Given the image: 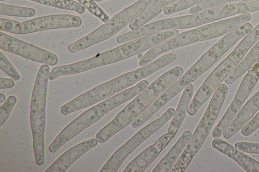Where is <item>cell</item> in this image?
I'll use <instances>...</instances> for the list:
<instances>
[{
  "label": "cell",
  "instance_id": "obj_15",
  "mask_svg": "<svg viewBox=\"0 0 259 172\" xmlns=\"http://www.w3.org/2000/svg\"><path fill=\"white\" fill-rule=\"evenodd\" d=\"M259 10V0H245L227 3L202 11L206 23L221 19Z\"/></svg>",
  "mask_w": 259,
  "mask_h": 172
},
{
  "label": "cell",
  "instance_id": "obj_1",
  "mask_svg": "<svg viewBox=\"0 0 259 172\" xmlns=\"http://www.w3.org/2000/svg\"><path fill=\"white\" fill-rule=\"evenodd\" d=\"M183 70L176 66L158 78L140 93L113 119L96 135L100 143H104L128 125L183 74Z\"/></svg>",
  "mask_w": 259,
  "mask_h": 172
},
{
  "label": "cell",
  "instance_id": "obj_3",
  "mask_svg": "<svg viewBox=\"0 0 259 172\" xmlns=\"http://www.w3.org/2000/svg\"><path fill=\"white\" fill-rule=\"evenodd\" d=\"M149 85L147 80H142L133 87L111 96L85 111L59 133L49 145V151L51 153L57 151L66 142L109 111L138 95Z\"/></svg>",
  "mask_w": 259,
  "mask_h": 172
},
{
  "label": "cell",
  "instance_id": "obj_10",
  "mask_svg": "<svg viewBox=\"0 0 259 172\" xmlns=\"http://www.w3.org/2000/svg\"><path fill=\"white\" fill-rule=\"evenodd\" d=\"M259 79V70L252 67L243 78L236 95L225 113L214 127L212 136L219 138L243 106Z\"/></svg>",
  "mask_w": 259,
  "mask_h": 172
},
{
  "label": "cell",
  "instance_id": "obj_31",
  "mask_svg": "<svg viewBox=\"0 0 259 172\" xmlns=\"http://www.w3.org/2000/svg\"><path fill=\"white\" fill-rule=\"evenodd\" d=\"M16 97L11 95L0 107V126H2L7 121L12 109L16 103Z\"/></svg>",
  "mask_w": 259,
  "mask_h": 172
},
{
  "label": "cell",
  "instance_id": "obj_8",
  "mask_svg": "<svg viewBox=\"0 0 259 172\" xmlns=\"http://www.w3.org/2000/svg\"><path fill=\"white\" fill-rule=\"evenodd\" d=\"M175 111L174 108H169L160 117L141 128L113 154L100 172L117 171L132 152L171 119Z\"/></svg>",
  "mask_w": 259,
  "mask_h": 172
},
{
  "label": "cell",
  "instance_id": "obj_26",
  "mask_svg": "<svg viewBox=\"0 0 259 172\" xmlns=\"http://www.w3.org/2000/svg\"><path fill=\"white\" fill-rule=\"evenodd\" d=\"M0 14L10 16L31 17L35 15V10L33 8L1 3Z\"/></svg>",
  "mask_w": 259,
  "mask_h": 172
},
{
  "label": "cell",
  "instance_id": "obj_28",
  "mask_svg": "<svg viewBox=\"0 0 259 172\" xmlns=\"http://www.w3.org/2000/svg\"><path fill=\"white\" fill-rule=\"evenodd\" d=\"M242 1L245 0H204L200 3L192 7L189 10V13L195 14L217 6Z\"/></svg>",
  "mask_w": 259,
  "mask_h": 172
},
{
  "label": "cell",
  "instance_id": "obj_16",
  "mask_svg": "<svg viewBox=\"0 0 259 172\" xmlns=\"http://www.w3.org/2000/svg\"><path fill=\"white\" fill-rule=\"evenodd\" d=\"M98 140L91 138L70 148L56 159L45 172H65L77 159L98 144Z\"/></svg>",
  "mask_w": 259,
  "mask_h": 172
},
{
  "label": "cell",
  "instance_id": "obj_35",
  "mask_svg": "<svg viewBox=\"0 0 259 172\" xmlns=\"http://www.w3.org/2000/svg\"><path fill=\"white\" fill-rule=\"evenodd\" d=\"M14 81L12 78H0V89H9L14 86Z\"/></svg>",
  "mask_w": 259,
  "mask_h": 172
},
{
  "label": "cell",
  "instance_id": "obj_20",
  "mask_svg": "<svg viewBox=\"0 0 259 172\" xmlns=\"http://www.w3.org/2000/svg\"><path fill=\"white\" fill-rule=\"evenodd\" d=\"M193 92L194 86L192 84L185 88L172 118L167 132L176 134L187 113V110L191 101Z\"/></svg>",
  "mask_w": 259,
  "mask_h": 172
},
{
  "label": "cell",
  "instance_id": "obj_34",
  "mask_svg": "<svg viewBox=\"0 0 259 172\" xmlns=\"http://www.w3.org/2000/svg\"><path fill=\"white\" fill-rule=\"evenodd\" d=\"M175 135V133L167 132L158 138L153 145L160 153L174 138Z\"/></svg>",
  "mask_w": 259,
  "mask_h": 172
},
{
  "label": "cell",
  "instance_id": "obj_6",
  "mask_svg": "<svg viewBox=\"0 0 259 172\" xmlns=\"http://www.w3.org/2000/svg\"><path fill=\"white\" fill-rule=\"evenodd\" d=\"M155 0H138L89 34L71 43V53L85 49L116 34L142 14Z\"/></svg>",
  "mask_w": 259,
  "mask_h": 172
},
{
  "label": "cell",
  "instance_id": "obj_23",
  "mask_svg": "<svg viewBox=\"0 0 259 172\" xmlns=\"http://www.w3.org/2000/svg\"><path fill=\"white\" fill-rule=\"evenodd\" d=\"M259 59V41L243 60L225 78V82L231 84L248 71Z\"/></svg>",
  "mask_w": 259,
  "mask_h": 172
},
{
  "label": "cell",
  "instance_id": "obj_25",
  "mask_svg": "<svg viewBox=\"0 0 259 172\" xmlns=\"http://www.w3.org/2000/svg\"><path fill=\"white\" fill-rule=\"evenodd\" d=\"M51 7L73 11L79 14H83L86 8L79 2L74 0H30Z\"/></svg>",
  "mask_w": 259,
  "mask_h": 172
},
{
  "label": "cell",
  "instance_id": "obj_33",
  "mask_svg": "<svg viewBox=\"0 0 259 172\" xmlns=\"http://www.w3.org/2000/svg\"><path fill=\"white\" fill-rule=\"evenodd\" d=\"M19 23L18 21L1 18L0 29L1 31L15 34L16 28Z\"/></svg>",
  "mask_w": 259,
  "mask_h": 172
},
{
  "label": "cell",
  "instance_id": "obj_14",
  "mask_svg": "<svg viewBox=\"0 0 259 172\" xmlns=\"http://www.w3.org/2000/svg\"><path fill=\"white\" fill-rule=\"evenodd\" d=\"M115 62H117L111 49L74 63L55 67L50 72L49 79L53 80L61 76L77 74Z\"/></svg>",
  "mask_w": 259,
  "mask_h": 172
},
{
  "label": "cell",
  "instance_id": "obj_2",
  "mask_svg": "<svg viewBox=\"0 0 259 172\" xmlns=\"http://www.w3.org/2000/svg\"><path fill=\"white\" fill-rule=\"evenodd\" d=\"M251 19L250 14L247 13L182 32L150 49L138 64L141 67L143 66L160 54L172 49L227 34Z\"/></svg>",
  "mask_w": 259,
  "mask_h": 172
},
{
  "label": "cell",
  "instance_id": "obj_36",
  "mask_svg": "<svg viewBox=\"0 0 259 172\" xmlns=\"http://www.w3.org/2000/svg\"><path fill=\"white\" fill-rule=\"evenodd\" d=\"M6 96L3 93H0V103H2L5 100Z\"/></svg>",
  "mask_w": 259,
  "mask_h": 172
},
{
  "label": "cell",
  "instance_id": "obj_39",
  "mask_svg": "<svg viewBox=\"0 0 259 172\" xmlns=\"http://www.w3.org/2000/svg\"><path fill=\"white\" fill-rule=\"evenodd\" d=\"M1 1H5V0H0Z\"/></svg>",
  "mask_w": 259,
  "mask_h": 172
},
{
  "label": "cell",
  "instance_id": "obj_17",
  "mask_svg": "<svg viewBox=\"0 0 259 172\" xmlns=\"http://www.w3.org/2000/svg\"><path fill=\"white\" fill-rule=\"evenodd\" d=\"M213 148L226 155L237 162L247 172H259V162L250 157L232 145L220 139L214 138L212 141Z\"/></svg>",
  "mask_w": 259,
  "mask_h": 172
},
{
  "label": "cell",
  "instance_id": "obj_4",
  "mask_svg": "<svg viewBox=\"0 0 259 172\" xmlns=\"http://www.w3.org/2000/svg\"><path fill=\"white\" fill-rule=\"evenodd\" d=\"M50 68L44 64L39 69L32 94L30 120L35 161L42 165L45 160L44 133L46 125L47 91Z\"/></svg>",
  "mask_w": 259,
  "mask_h": 172
},
{
  "label": "cell",
  "instance_id": "obj_38",
  "mask_svg": "<svg viewBox=\"0 0 259 172\" xmlns=\"http://www.w3.org/2000/svg\"><path fill=\"white\" fill-rule=\"evenodd\" d=\"M104 1V0H95V1H96V2H100V1Z\"/></svg>",
  "mask_w": 259,
  "mask_h": 172
},
{
  "label": "cell",
  "instance_id": "obj_22",
  "mask_svg": "<svg viewBox=\"0 0 259 172\" xmlns=\"http://www.w3.org/2000/svg\"><path fill=\"white\" fill-rule=\"evenodd\" d=\"M160 152L151 145L145 149L126 166L123 172H143L157 157Z\"/></svg>",
  "mask_w": 259,
  "mask_h": 172
},
{
  "label": "cell",
  "instance_id": "obj_29",
  "mask_svg": "<svg viewBox=\"0 0 259 172\" xmlns=\"http://www.w3.org/2000/svg\"><path fill=\"white\" fill-rule=\"evenodd\" d=\"M204 0H179L163 10L165 15L171 14L193 7Z\"/></svg>",
  "mask_w": 259,
  "mask_h": 172
},
{
  "label": "cell",
  "instance_id": "obj_18",
  "mask_svg": "<svg viewBox=\"0 0 259 172\" xmlns=\"http://www.w3.org/2000/svg\"><path fill=\"white\" fill-rule=\"evenodd\" d=\"M259 110V90L243 106L223 133V137L229 139L245 125Z\"/></svg>",
  "mask_w": 259,
  "mask_h": 172
},
{
  "label": "cell",
  "instance_id": "obj_13",
  "mask_svg": "<svg viewBox=\"0 0 259 172\" xmlns=\"http://www.w3.org/2000/svg\"><path fill=\"white\" fill-rule=\"evenodd\" d=\"M0 48L7 52L48 65H55L58 61L56 54L2 32H0Z\"/></svg>",
  "mask_w": 259,
  "mask_h": 172
},
{
  "label": "cell",
  "instance_id": "obj_27",
  "mask_svg": "<svg viewBox=\"0 0 259 172\" xmlns=\"http://www.w3.org/2000/svg\"><path fill=\"white\" fill-rule=\"evenodd\" d=\"M92 14L105 23L110 19L109 16L97 5L95 0H76Z\"/></svg>",
  "mask_w": 259,
  "mask_h": 172
},
{
  "label": "cell",
  "instance_id": "obj_37",
  "mask_svg": "<svg viewBox=\"0 0 259 172\" xmlns=\"http://www.w3.org/2000/svg\"><path fill=\"white\" fill-rule=\"evenodd\" d=\"M253 68L257 69L259 70V59L255 63V64L252 66Z\"/></svg>",
  "mask_w": 259,
  "mask_h": 172
},
{
  "label": "cell",
  "instance_id": "obj_21",
  "mask_svg": "<svg viewBox=\"0 0 259 172\" xmlns=\"http://www.w3.org/2000/svg\"><path fill=\"white\" fill-rule=\"evenodd\" d=\"M179 0H155L139 16L129 24L130 28L136 30L158 15L165 8Z\"/></svg>",
  "mask_w": 259,
  "mask_h": 172
},
{
  "label": "cell",
  "instance_id": "obj_11",
  "mask_svg": "<svg viewBox=\"0 0 259 172\" xmlns=\"http://www.w3.org/2000/svg\"><path fill=\"white\" fill-rule=\"evenodd\" d=\"M237 65L228 56L215 68L199 87L190 102L187 110L188 114L194 116L197 113Z\"/></svg>",
  "mask_w": 259,
  "mask_h": 172
},
{
  "label": "cell",
  "instance_id": "obj_32",
  "mask_svg": "<svg viewBox=\"0 0 259 172\" xmlns=\"http://www.w3.org/2000/svg\"><path fill=\"white\" fill-rule=\"evenodd\" d=\"M235 147L243 152L259 154V143L249 142H237Z\"/></svg>",
  "mask_w": 259,
  "mask_h": 172
},
{
  "label": "cell",
  "instance_id": "obj_5",
  "mask_svg": "<svg viewBox=\"0 0 259 172\" xmlns=\"http://www.w3.org/2000/svg\"><path fill=\"white\" fill-rule=\"evenodd\" d=\"M228 87L221 84L215 91L209 104L191 139L170 170L184 172L199 150L209 134L223 104Z\"/></svg>",
  "mask_w": 259,
  "mask_h": 172
},
{
  "label": "cell",
  "instance_id": "obj_30",
  "mask_svg": "<svg viewBox=\"0 0 259 172\" xmlns=\"http://www.w3.org/2000/svg\"><path fill=\"white\" fill-rule=\"evenodd\" d=\"M0 68L14 81H18L21 78L19 73L2 52H0Z\"/></svg>",
  "mask_w": 259,
  "mask_h": 172
},
{
  "label": "cell",
  "instance_id": "obj_7",
  "mask_svg": "<svg viewBox=\"0 0 259 172\" xmlns=\"http://www.w3.org/2000/svg\"><path fill=\"white\" fill-rule=\"evenodd\" d=\"M252 25L246 23L227 34L209 48L174 83L181 91L209 69L235 43L248 34Z\"/></svg>",
  "mask_w": 259,
  "mask_h": 172
},
{
  "label": "cell",
  "instance_id": "obj_12",
  "mask_svg": "<svg viewBox=\"0 0 259 172\" xmlns=\"http://www.w3.org/2000/svg\"><path fill=\"white\" fill-rule=\"evenodd\" d=\"M82 23V19L76 15H50L20 23L16 28L15 34H27L50 29L75 28L80 26Z\"/></svg>",
  "mask_w": 259,
  "mask_h": 172
},
{
  "label": "cell",
  "instance_id": "obj_19",
  "mask_svg": "<svg viewBox=\"0 0 259 172\" xmlns=\"http://www.w3.org/2000/svg\"><path fill=\"white\" fill-rule=\"evenodd\" d=\"M192 133L186 130L182 134L169 151L154 168L152 172L170 171L192 137Z\"/></svg>",
  "mask_w": 259,
  "mask_h": 172
},
{
  "label": "cell",
  "instance_id": "obj_24",
  "mask_svg": "<svg viewBox=\"0 0 259 172\" xmlns=\"http://www.w3.org/2000/svg\"><path fill=\"white\" fill-rule=\"evenodd\" d=\"M259 40V24L241 40L228 56L238 65L248 50Z\"/></svg>",
  "mask_w": 259,
  "mask_h": 172
},
{
  "label": "cell",
  "instance_id": "obj_9",
  "mask_svg": "<svg viewBox=\"0 0 259 172\" xmlns=\"http://www.w3.org/2000/svg\"><path fill=\"white\" fill-rule=\"evenodd\" d=\"M205 24L201 12L190 15L162 19L150 23L139 29L118 36L116 41L119 44L132 41L150 34L170 30L187 29Z\"/></svg>",
  "mask_w": 259,
  "mask_h": 172
}]
</instances>
